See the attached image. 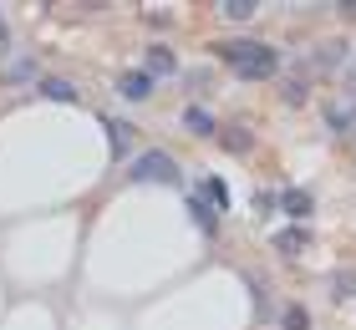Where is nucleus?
Masks as SVG:
<instances>
[{"label":"nucleus","mask_w":356,"mask_h":330,"mask_svg":"<svg viewBox=\"0 0 356 330\" xmlns=\"http://www.w3.org/2000/svg\"><path fill=\"white\" fill-rule=\"evenodd\" d=\"M173 72H178V56L168 46H153L148 51V76H173Z\"/></svg>","instance_id":"20e7f679"},{"label":"nucleus","mask_w":356,"mask_h":330,"mask_svg":"<svg viewBox=\"0 0 356 330\" xmlns=\"http://www.w3.org/2000/svg\"><path fill=\"white\" fill-rule=\"evenodd\" d=\"M224 61H229L239 76H250V81L275 76V66H280V56H275L270 46H260V41H229L224 46Z\"/></svg>","instance_id":"f257e3e1"},{"label":"nucleus","mask_w":356,"mask_h":330,"mask_svg":"<svg viewBox=\"0 0 356 330\" xmlns=\"http://www.w3.org/2000/svg\"><path fill=\"white\" fill-rule=\"evenodd\" d=\"M275 249H280V254H300L305 234H300V229H285V234H275Z\"/></svg>","instance_id":"423d86ee"},{"label":"nucleus","mask_w":356,"mask_h":330,"mask_svg":"<svg viewBox=\"0 0 356 330\" xmlns=\"http://www.w3.org/2000/svg\"><path fill=\"white\" fill-rule=\"evenodd\" d=\"M285 213H296V219H305V213H311V193H285Z\"/></svg>","instance_id":"9d476101"},{"label":"nucleus","mask_w":356,"mask_h":330,"mask_svg":"<svg viewBox=\"0 0 356 330\" xmlns=\"http://www.w3.org/2000/svg\"><path fill=\"white\" fill-rule=\"evenodd\" d=\"M107 138H112V153H127V142L138 138L133 127H122V122H107Z\"/></svg>","instance_id":"6e6552de"},{"label":"nucleus","mask_w":356,"mask_h":330,"mask_svg":"<svg viewBox=\"0 0 356 330\" xmlns=\"http://www.w3.org/2000/svg\"><path fill=\"white\" fill-rule=\"evenodd\" d=\"M219 15H229V21H250V15H254V0H250V6H245V0H224Z\"/></svg>","instance_id":"1a4fd4ad"},{"label":"nucleus","mask_w":356,"mask_h":330,"mask_svg":"<svg viewBox=\"0 0 356 330\" xmlns=\"http://www.w3.org/2000/svg\"><path fill=\"white\" fill-rule=\"evenodd\" d=\"M193 224H199V229H209V234H214V224H219V219H214V213H209L204 204H193Z\"/></svg>","instance_id":"ddd939ff"},{"label":"nucleus","mask_w":356,"mask_h":330,"mask_svg":"<svg viewBox=\"0 0 356 330\" xmlns=\"http://www.w3.org/2000/svg\"><path fill=\"white\" fill-rule=\"evenodd\" d=\"M204 198H209L214 208H224V204H229V193H224V183H219V178H204Z\"/></svg>","instance_id":"9b49d317"},{"label":"nucleus","mask_w":356,"mask_h":330,"mask_svg":"<svg viewBox=\"0 0 356 330\" xmlns=\"http://www.w3.org/2000/svg\"><path fill=\"white\" fill-rule=\"evenodd\" d=\"M224 147H229V153H245V147H250V132H245V127H229V132H224Z\"/></svg>","instance_id":"f8f14e48"},{"label":"nucleus","mask_w":356,"mask_h":330,"mask_svg":"<svg viewBox=\"0 0 356 330\" xmlns=\"http://www.w3.org/2000/svg\"><path fill=\"white\" fill-rule=\"evenodd\" d=\"M118 92L127 97V102H148V92H153V76H148V72H127V76L118 81Z\"/></svg>","instance_id":"7ed1b4c3"},{"label":"nucleus","mask_w":356,"mask_h":330,"mask_svg":"<svg viewBox=\"0 0 356 330\" xmlns=\"http://www.w3.org/2000/svg\"><path fill=\"white\" fill-rule=\"evenodd\" d=\"M41 97H51V102H76V87L61 76H41Z\"/></svg>","instance_id":"39448f33"},{"label":"nucleus","mask_w":356,"mask_h":330,"mask_svg":"<svg viewBox=\"0 0 356 330\" xmlns=\"http://www.w3.org/2000/svg\"><path fill=\"white\" fill-rule=\"evenodd\" d=\"M285 330H311V320H305V310H285Z\"/></svg>","instance_id":"4468645a"},{"label":"nucleus","mask_w":356,"mask_h":330,"mask_svg":"<svg viewBox=\"0 0 356 330\" xmlns=\"http://www.w3.org/2000/svg\"><path fill=\"white\" fill-rule=\"evenodd\" d=\"M184 122H188V132H204V138L214 132V117H209L204 107H188V112H184Z\"/></svg>","instance_id":"0eeeda50"},{"label":"nucleus","mask_w":356,"mask_h":330,"mask_svg":"<svg viewBox=\"0 0 356 330\" xmlns=\"http://www.w3.org/2000/svg\"><path fill=\"white\" fill-rule=\"evenodd\" d=\"M127 178L133 183H178V163L168 153H143V158H133Z\"/></svg>","instance_id":"f03ea898"}]
</instances>
